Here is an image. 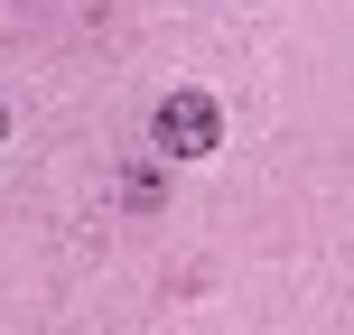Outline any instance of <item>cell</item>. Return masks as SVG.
<instances>
[{
  "label": "cell",
  "instance_id": "obj_1",
  "mask_svg": "<svg viewBox=\"0 0 354 335\" xmlns=\"http://www.w3.org/2000/svg\"><path fill=\"white\" fill-rule=\"evenodd\" d=\"M214 140H224V112H214L205 93H168L159 103V149L168 159H205Z\"/></svg>",
  "mask_w": 354,
  "mask_h": 335
},
{
  "label": "cell",
  "instance_id": "obj_2",
  "mask_svg": "<svg viewBox=\"0 0 354 335\" xmlns=\"http://www.w3.org/2000/svg\"><path fill=\"white\" fill-rule=\"evenodd\" d=\"M0 131H10V112H0Z\"/></svg>",
  "mask_w": 354,
  "mask_h": 335
}]
</instances>
